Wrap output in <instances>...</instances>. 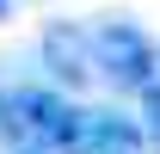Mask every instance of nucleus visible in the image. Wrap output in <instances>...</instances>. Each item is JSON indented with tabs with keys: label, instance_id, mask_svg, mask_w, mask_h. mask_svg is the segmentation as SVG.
<instances>
[{
	"label": "nucleus",
	"instance_id": "39448f33",
	"mask_svg": "<svg viewBox=\"0 0 160 154\" xmlns=\"http://www.w3.org/2000/svg\"><path fill=\"white\" fill-rule=\"evenodd\" d=\"M136 130H142V142H148V148H160V86H154V93H142V117H136Z\"/></svg>",
	"mask_w": 160,
	"mask_h": 154
},
{
	"label": "nucleus",
	"instance_id": "7ed1b4c3",
	"mask_svg": "<svg viewBox=\"0 0 160 154\" xmlns=\"http://www.w3.org/2000/svg\"><path fill=\"white\" fill-rule=\"evenodd\" d=\"M148 142H142L136 117L111 111V105H74V123H68V142H62V154H142Z\"/></svg>",
	"mask_w": 160,
	"mask_h": 154
},
{
	"label": "nucleus",
	"instance_id": "0eeeda50",
	"mask_svg": "<svg viewBox=\"0 0 160 154\" xmlns=\"http://www.w3.org/2000/svg\"><path fill=\"white\" fill-rule=\"evenodd\" d=\"M12 154H37V148H12Z\"/></svg>",
	"mask_w": 160,
	"mask_h": 154
},
{
	"label": "nucleus",
	"instance_id": "f257e3e1",
	"mask_svg": "<svg viewBox=\"0 0 160 154\" xmlns=\"http://www.w3.org/2000/svg\"><path fill=\"white\" fill-rule=\"evenodd\" d=\"M86 56H92V80L117 86V93H154L160 86V43L129 19L86 25Z\"/></svg>",
	"mask_w": 160,
	"mask_h": 154
},
{
	"label": "nucleus",
	"instance_id": "423d86ee",
	"mask_svg": "<svg viewBox=\"0 0 160 154\" xmlns=\"http://www.w3.org/2000/svg\"><path fill=\"white\" fill-rule=\"evenodd\" d=\"M6 13H12V0H0V19H6Z\"/></svg>",
	"mask_w": 160,
	"mask_h": 154
},
{
	"label": "nucleus",
	"instance_id": "20e7f679",
	"mask_svg": "<svg viewBox=\"0 0 160 154\" xmlns=\"http://www.w3.org/2000/svg\"><path fill=\"white\" fill-rule=\"evenodd\" d=\"M43 62L62 80H92V56H86V25H49L43 31Z\"/></svg>",
	"mask_w": 160,
	"mask_h": 154
},
{
	"label": "nucleus",
	"instance_id": "f03ea898",
	"mask_svg": "<svg viewBox=\"0 0 160 154\" xmlns=\"http://www.w3.org/2000/svg\"><path fill=\"white\" fill-rule=\"evenodd\" d=\"M74 123V99L62 86H19V93H0V136L12 148H37V154H62Z\"/></svg>",
	"mask_w": 160,
	"mask_h": 154
}]
</instances>
